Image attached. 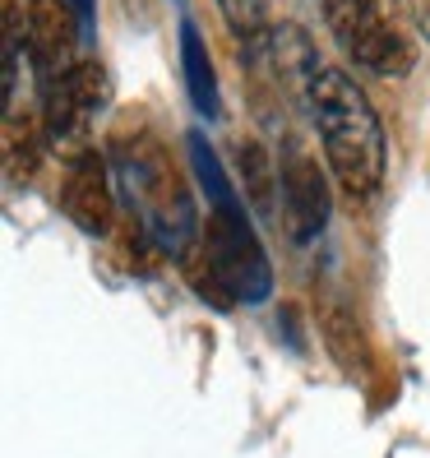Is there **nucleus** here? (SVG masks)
Masks as SVG:
<instances>
[{"label": "nucleus", "instance_id": "nucleus-6", "mask_svg": "<svg viewBox=\"0 0 430 458\" xmlns=\"http://www.w3.org/2000/svg\"><path fill=\"white\" fill-rule=\"evenodd\" d=\"M61 208L70 213V223L89 236H106L116 223V195H112V167L106 157L84 148L74 153V163L65 172V185H61Z\"/></svg>", "mask_w": 430, "mask_h": 458}, {"label": "nucleus", "instance_id": "nucleus-7", "mask_svg": "<svg viewBox=\"0 0 430 458\" xmlns=\"http://www.w3.org/2000/svg\"><path fill=\"white\" fill-rule=\"evenodd\" d=\"M282 218L291 241H315L329 227V181L319 163L301 148H287L282 157Z\"/></svg>", "mask_w": 430, "mask_h": 458}, {"label": "nucleus", "instance_id": "nucleus-14", "mask_svg": "<svg viewBox=\"0 0 430 458\" xmlns=\"http://www.w3.org/2000/svg\"><path fill=\"white\" fill-rule=\"evenodd\" d=\"M412 5V23H417V33L430 42V0H408Z\"/></svg>", "mask_w": 430, "mask_h": 458}, {"label": "nucleus", "instance_id": "nucleus-8", "mask_svg": "<svg viewBox=\"0 0 430 458\" xmlns=\"http://www.w3.org/2000/svg\"><path fill=\"white\" fill-rule=\"evenodd\" d=\"M236 185H240V195H246L250 213L255 218H274L278 213V167H274V157H268V148L259 140H240L236 144Z\"/></svg>", "mask_w": 430, "mask_h": 458}, {"label": "nucleus", "instance_id": "nucleus-1", "mask_svg": "<svg viewBox=\"0 0 430 458\" xmlns=\"http://www.w3.org/2000/svg\"><path fill=\"white\" fill-rule=\"evenodd\" d=\"M306 112L315 121L319 148L329 157V172L352 199H375L389 172L384 125L375 116L366 89L342 65L319 61L306 84Z\"/></svg>", "mask_w": 430, "mask_h": 458}, {"label": "nucleus", "instance_id": "nucleus-12", "mask_svg": "<svg viewBox=\"0 0 430 458\" xmlns=\"http://www.w3.org/2000/svg\"><path fill=\"white\" fill-rule=\"evenodd\" d=\"M5 167H10L14 181H29L38 172V140H33V125L29 121L19 125L10 116V125H5Z\"/></svg>", "mask_w": 430, "mask_h": 458}, {"label": "nucleus", "instance_id": "nucleus-5", "mask_svg": "<svg viewBox=\"0 0 430 458\" xmlns=\"http://www.w3.org/2000/svg\"><path fill=\"white\" fill-rule=\"evenodd\" d=\"M79 38L89 33L65 0H23V56L33 65L38 89L79 65Z\"/></svg>", "mask_w": 430, "mask_h": 458}, {"label": "nucleus", "instance_id": "nucleus-13", "mask_svg": "<svg viewBox=\"0 0 430 458\" xmlns=\"http://www.w3.org/2000/svg\"><path fill=\"white\" fill-rule=\"evenodd\" d=\"M65 5L79 14V23H84V33L93 38V23H97V0H65Z\"/></svg>", "mask_w": 430, "mask_h": 458}, {"label": "nucleus", "instance_id": "nucleus-10", "mask_svg": "<svg viewBox=\"0 0 430 458\" xmlns=\"http://www.w3.org/2000/svg\"><path fill=\"white\" fill-rule=\"evenodd\" d=\"M181 74H185V93H190L195 112H204L213 121L223 112V102H218V70H213L208 42L199 38V29L190 19H181Z\"/></svg>", "mask_w": 430, "mask_h": 458}, {"label": "nucleus", "instance_id": "nucleus-2", "mask_svg": "<svg viewBox=\"0 0 430 458\" xmlns=\"http://www.w3.org/2000/svg\"><path fill=\"white\" fill-rule=\"evenodd\" d=\"M185 153H190V172L199 181V191L208 195V227H204V250L218 264L223 283L232 287L236 301H268L274 292V264L264 255V241L255 232V223L246 218V195H240L236 176H227L223 157L208 148V140L199 130L185 134Z\"/></svg>", "mask_w": 430, "mask_h": 458}, {"label": "nucleus", "instance_id": "nucleus-11", "mask_svg": "<svg viewBox=\"0 0 430 458\" xmlns=\"http://www.w3.org/2000/svg\"><path fill=\"white\" fill-rule=\"evenodd\" d=\"M223 19L236 38H246V51H259L268 42V0H218Z\"/></svg>", "mask_w": 430, "mask_h": 458}, {"label": "nucleus", "instance_id": "nucleus-4", "mask_svg": "<svg viewBox=\"0 0 430 458\" xmlns=\"http://www.w3.org/2000/svg\"><path fill=\"white\" fill-rule=\"evenodd\" d=\"M319 10H325L338 51L352 65L380 79H402L417 65V47L398 23L393 0H319Z\"/></svg>", "mask_w": 430, "mask_h": 458}, {"label": "nucleus", "instance_id": "nucleus-3", "mask_svg": "<svg viewBox=\"0 0 430 458\" xmlns=\"http://www.w3.org/2000/svg\"><path fill=\"white\" fill-rule=\"evenodd\" d=\"M112 167L125 185L130 204L139 208V227L148 232V241L167 255H185L199 246V208L190 199V185L181 181L172 153L153 140H116L112 148Z\"/></svg>", "mask_w": 430, "mask_h": 458}, {"label": "nucleus", "instance_id": "nucleus-9", "mask_svg": "<svg viewBox=\"0 0 430 458\" xmlns=\"http://www.w3.org/2000/svg\"><path fill=\"white\" fill-rule=\"evenodd\" d=\"M319 334H325L329 357L347 375H366L370 370V343H366V329H361V319L352 315V306H342V301L319 306Z\"/></svg>", "mask_w": 430, "mask_h": 458}]
</instances>
